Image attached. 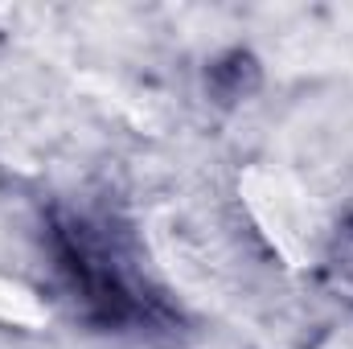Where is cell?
<instances>
[{"instance_id":"cell-1","label":"cell","mask_w":353,"mask_h":349,"mask_svg":"<svg viewBox=\"0 0 353 349\" xmlns=\"http://www.w3.org/2000/svg\"><path fill=\"white\" fill-rule=\"evenodd\" d=\"M247 197H251V206H255L259 226H267L271 243H275L283 255H296V243H308V239H312V230H316L312 206H308L300 193H288L283 181H267V189H251Z\"/></svg>"}]
</instances>
